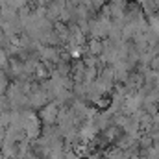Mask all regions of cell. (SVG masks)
<instances>
[{
    "label": "cell",
    "mask_w": 159,
    "mask_h": 159,
    "mask_svg": "<svg viewBox=\"0 0 159 159\" xmlns=\"http://www.w3.org/2000/svg\"><path fill=\"white\" fill-rule=\"evenodd\" d=\"M56 115H57V109H56V106H48V107L44 109V113H43L44 120H54V119H56Z\"/></svg>",
    "instance_id": "6da1fadb"
},
{
    "label": "cell",
    "mask_w": 159,
    "mask_h": 159,
    "mask_svg": "<svg viewBox=\"0 0 159 159\" xmlns=\"http://www.w3.org/2000/svg\"><path fill=\"white\" fill-rule=\"evenodd\" d=\"M4 87H6V81H4V76H2V74H0V91H2V89H4Z\"/></svg>",
    "instance_id": "7a4b0ae2"
}]
</instances>
